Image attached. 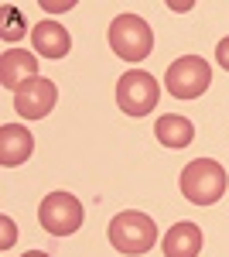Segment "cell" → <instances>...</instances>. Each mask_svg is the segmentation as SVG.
Returning a JSON list of instances; mask_svg holds the SVG:
<instances>
[{
	"instance_id": "7c38bea8",
	"label": "cell",
	"mask_w": 229,
	"mask_h": 257,
	"mask_svg": "<svg viewBox=\"0 0 229 257\" xmlns=\"http://www.w3.org/2000/svg\"><path fill=\"white\" fill-rule=\"evenodd\" d=\"M154 138L164 148H171V151H181V148H188L195 141V123L188 117H181V113H164L154 123Z\"/></svg>"
},
{
	"instance_id": "52a82bcc",
	"label": "cell",
	"mask_w": 229,
	"mask_h": 257,
	"mask_svg": "<svg viewBox=\"0 0 229 257\" xmlns=\"http://www.w3.org/2000/svg\"><path fill=\"white\" fill-rule=\"evenodd\" d=\"M55 99H58L55 82L38 76V79H31L28 86H21L18 93H14V110L24 120H41L55 110Z\"/></svg>"
},
{
	"instance_id": "7a4b0ae2",
	"label": "cell",
	"mask_w": 229,
	"mask_h": 257,
	"mask_svg": "<svg viewBox=\"0 0 229 257\" xmlns=\"http://www.w3.org/2000/svg\"><path fill=\"white\" fill-rule=\"evenodd\" d=\"M110 243L123 257H140L157 243V226L147 213L127 209V213L113 216V223H110Z\"/></svg>"
},
{
	"instance_id": "3957f363",
	"label": "cell",
	"mask_w": 229,
	"mask_h": 257,
	"mask_svg": "<svg viewBox=\"0 0 229 257\" xmlns=\"http://www.w3.org/2000/svg\"><path fill=\"white\" fill-rule=\"evenodd\" d=\"M110 48L123 62H144L154 52V31L140 14H120L110 24Z\"/></svg>"
},
{
	"instance_id": "30bf717a",
	"label": "cell",
	"mask_w": 229,
	"mask_h": 257,
	"mask_svg": "<svg viewBox=\"0 0 229 257\" xmlns=\"http://www.w3.org/2000/svg\"><path fill=\"white\" fill-rule=\"evenodd\" d=\"M31 41H35V52L45 55V59H65L69 48H72L69 31H65L58 21H38V24L31 28Z\"/></svg>"
},
{
	"instance_id": "5b68a950",
	"label": "cell",
	"mask_w": 229,
	"mask_h": 257,
	"mask_svg": "<svg viewBox=\"0 0 229 257\" xmlns=\"http://www.w3.org/2000/svg\"><path fill=\"white\" fill-rule=\"evenodd\" d=\"M212 82V65L198 55H181L168 65L164 86L174 99H198Z\"/></svg>"
},
{
	"instance_id": "9c48e42d",
	"label": "cell",
	"mask_w": 229,
	"mask_h": 257,
	"mask_svg": "<svg viewBox=\"0 0 229 257\" xmlns=\"http://www.w3.org/2000/svg\"><path fill=\"white\" fill-rule=\"evenodd\" d=\"M35 151V138L24 123H4L0 127V165L4 168H18L31 158Z\"/></svg>"
},
{
	"instance_id": "8992f818",
	"label": "cell",
	"mask_w": 229,
	"mask_h": 257,
	"mask_svg": "<svg viewBox=\"0 0 229 257\" xmlns=\"http://www.w3.org/2000/svg\"><path fill=\"white\" fill-rule=\"evenodd\" d=\"M82 216H86V209H82V202L72 192H48L41 199L38 219H41V226L48 233H55V237H72L82 226Z\"/></svg>"
},
{
	"instance_id": "8fae6325",
	"label": "cell",
	"mask_w": 229,
	"mask_h": 257,
	"mask_svg": "<svg viewBox=\"0 0 229 257\" xmlns=\"http://www.w3.org/2000/svg\"><path fill=\"white\" fill-rule=\"evenodd\" d=\"M164 257H198L202 250V230L188 223V219H181V223H174L171 230L164 233Z\"/></svg>"
},
{
	"instance_id": "9a60e30c",
	"label": "cell",
	"mask_w": 229,
	"mask_h": 257,
	"mask_svg": "<svg viewBox=\"0 0 229 257\" xmlns=\"http://www.w3.org/2000/svg\"><path fill=\"white\" fill-rule=\"evenodd\" d=\"M215 62H219V65L229 72V38H222L219 45H215Z\"/></svg>"
},
{
	"instance_id": "6da1fadb",
	"label": "cell",
	"mask_w": 229,
	"mask_h": 257,
	"mask_svg": "<svg viewBox=\"0 0 229 257\" xmlns=\"http://www.w3.org/2000/svg\"><path fill=\"white\" fill-rule=\"evenodd\" d=\"M178 185H181V196L195 202V206H212V202H219V199L226 196V168L219 165V161L212 158H195L185 165V172L178 178Z\"/></svg>"
},
{
	"instance_id": "ba28073f",
	"label": "cell",
	"mask_w": 229,
	"mask_h": 257,
	"mask_svg": "<svg viewBox=\"0 0 229 257\" xmlns=\"http://www.w3.org/2000/svg\"><path fill=\"white\" fill-rule=\"evenodd\" d=\"M31 79H38V59L31 52H24V48L4 52V59H0V82H4V89L18 93L21 86H28Z\"/></svg>"
},
{
	"instance_id": "2e32d148",
	"label": "cell",
	"mask_w": 229,
	"mask_h": 257,
	"mask_svg": "<svg viewBox=\"0 0 229 257\" xmlns=\"http://www.w3.org/2000/svg\"><path fill=\"white\" fill-rule=\"evenodd\" d=\"M24 257H48V254H45V250H28Z\"/></svg>"
},
{
	"instance_id": "277c9868",
	"label": "cell",
	"mask_w": 229,
	"mask_h": 257,
	"mask_svg": "<svg viewBox=\"0 0 229 257\" xmlns=\"http://www.w3.org/2000/svg\"><path fill=\"white\" fill-rule=\"evenodd\" d=\"M161 99V89H157V79L144 69H130L123 72L120 82H116V106L127 113V117H147Z\"/></svg>"
},
{
	"instance_id": "4fadbf2b",
	"label": "cell",
	"mask_w": 229,
	"mask_h": 257,
	"mask_svg": "<svg viewBox=\"0 0 229 257\" xmlns=\"http://www.w3.org/2000/svg\"><path fill=\"white\" fill-rule=\"evenodd\" d=\"M4 18H7V28H4L7 41H18L21 38V14L14 11V7H4Z\"/></svg>"
},
{
	"instance_id": "5bb4252c",
	"label": "cell",
	"mask_w": 229,
	"mask_h": 257,
	"mask_svg": "<svg viewBox=\"0 0 229 257\" xmlns=\"http://www.w3.org/2000/svg\"><path fill=\"white\" fill-rule=\"evenodd\" d=\"M0 226H4V240H0V247H11V243L18 240V226L11 223V216H4V219H0Z\"/></svg>"
}]
</instances>
